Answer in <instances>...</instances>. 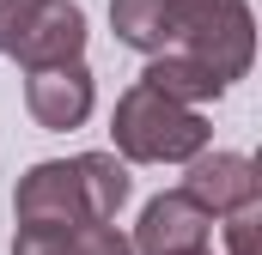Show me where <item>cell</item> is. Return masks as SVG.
<instances>
[{
  "label": "cell",
  "instance_id": "1",
  "mask_svg": "<svg viewBox=\"0 0 262 255\" xmlns=\"http://www.w3.org/2000/svg\"><path fill=\"white\" fill-rule=\"evenodd\" d=\"M256 61V18L250 0H177V37L171 49L146 55V85H159L177 104L226 97Z\"/></svg>",
  "mask_w": 262,
  "mask_h": 255
},
{
  "label": "cell",
  "instance_id": "2",
  "mask_svg": "<svg viewBox=\"0 0 262 255\" xmlns=\"http://www.w3.org/2000/svg\"><path fill=\"white\" fill-rule=\"evenodd\" d=\"M128 189H134L128 164L116 152L43 158L18 176L12 213H18V225H92V219H116Z\"/></svg>",
  "mask_w": 262,
  "mask_h": 255
},
{
  "label": "cell",
  "instance_id": "3",
  "mask_svg": "<svg viewBox=\"0 0 262 255\" xmlns=\"http://www.w3.org/2000/svg\"><path fill=\"white\" fill-rule=\"evenodd\" d=\"M110 140H116L122 164H189L201 146H213V128H207V116L195 104H177L159 85L134 79L128 91L116 97Z\"/></svg>",
  "mask_w": 262,
  "mask_h": 255
},
{
  "label": "cell",
  "instance_id": "4",
  "mask_svg": "<svg viewBox=\"0 0 262 255\" xmlns=\"http://www.w3.org/2000/svg\"><path fill=\"white\" fill-rule=\"evenodd\" d=\"M0 55H12L18 67L85 55V6L79 0H0Z\"/></svg>",
  "mask_w": 262,
  "mask_h": 255
},
{
  "label": "cell",
  "instance_id": "5",
  "mask_svg": "<svg viewBox=\"0 0 262 255\" xmlns=\"http://www.w3.org/2000/svg\"><path fill=\"white\" fill-rule=\"evenodd\" d=\"M92 104H98V79H92L85 55L49 61V67H25V110H31L37 128H49V134L85 128L92 122Z\"/></svg>",
  "mask_w": 262,
  "mask_h": 255
},
{
  "label": "cell",
  "instance_id": "6",
  "mask_svg": "<svg viewBox=\"0 0 262 255\" xmlns=\"http://www.w3.org/2000/svg\"><path fill=\"white\" fill-rule=\"evenodd\" d=\"M213 237V213L189 200L183 189H165L140 207V225H134V255H189V249H207Z\"/></svg>",
  "mask_w": 262,
  "mask_h": 255
},
{
  "label": "cell",
  "instance_id": "7",
  "mask_svg": "<svg viewBox=\"0 0 262 255\" xmlns=\"http://www.w3.org/2000/svg\"><path fill=\"white\" fill-rule=\"evenodd\" d=\"M183 194L201 200L220 219V213H232L244 200H262V170H256V158H244V152H207L201 146L189 158V170H183Z\"/></svg>",
  "mask_w": 262,
  "mask_h": 255
},
{
  "label": "cell",
  "instance_id": "8",
  "mask_svg": "<svg viewBox=\"0 0 262 255\" xmlns=\"http://www.w3.org/2000/svg\"><path fill=\"white\" fill-rule=\"evenodd\" d=\"M12 255H134V243L116 231V219H92V225H18Z\"/></svg>",
  "mask_w": 262,
  "mask_h": 255
},
{
  "label": "cell",
  "instance_id": "9",
  "mask_svg": "<svg viewBox=\"0 0 262 255\" xmlns=\"http://www.w3.org/2000/svg\"><path fill=\"white\" fill-rule=\"evenodd\" d=\"M110 31L134 55H159L177 37V0H110Z\"/></svg>",
  "mask_w": 262,
  "mask_h": 255
},
{
  "label": "cell",
  "instance_id": "10",
  "mask_svg": "<svg viewBox=\"0 0 262 255\" xmlns=\"http://www.w3.org/2000/svg\"><path fill=\"white\" fill-rule=\"evenodd\" d=\"M220 225H226V255H262V200L220 213Z\"/></svg>",
  "mask_w": 262,
  "mask_h": 255
},
{
  "label": "cell",
  "instance_id": "11",
  "mask_svg": "<svg viewBox=\"0 0 262 255\" xmlns=\"http://www.w3.org/2000/svg\"><path fill=\"white\" fill-rule=\"evenodd\" d=\"M189 255H213V249H189Z\"/></svg>",
  "mask_w": 262,
  "mask_h": 255
}]
</instances>
